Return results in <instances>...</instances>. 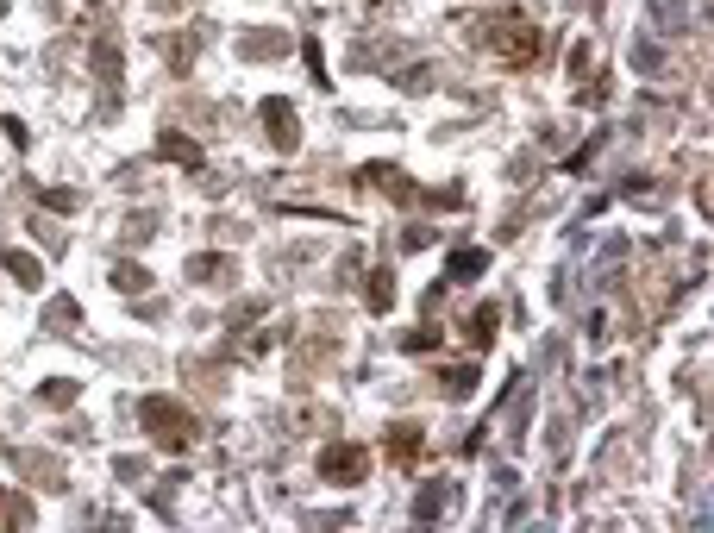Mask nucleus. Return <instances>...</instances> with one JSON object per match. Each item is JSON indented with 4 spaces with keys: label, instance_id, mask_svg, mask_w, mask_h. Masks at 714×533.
Returning <instances> with one entry per match:
<instances>
[{
    "label": "nucleus",
    "instance_id": "f03ea898",
    "mask_svg": "<svg viewBox=\"0 0 714 533\" xmlns=\"http://www.w3.org/2000/svg\"><path fill=\"white\" fill-rule=\"evenodd\" d=\"M483 44L495 57H502L508 69H527V63H539V51H545V32H533L520 13H495V19H483Z\"/></svg>",
    "mask_w": 714,
    "mask_h": 533
},
{
    "label": "nucleus",
    "instance_id": "6e6552de",
    "mask_svg": "<svg viewBox=\"0 0 714 533\" xmlns=\"http://www.w3.org/2000/svg\"><path fill=\"white\" fill-rule=\"evenodd\" d=\"M364 182H370V189H383L389 201H420V189H414V176H401L395 164H364Z\"/></svg>",
    "mask_w": 714,
    "mask_h": 533
},
{
    "label": "nucleus",
    "instance_id": "4468645a",
    "mask_svg": "<svg viewBox=\"0 0 714 533\" xmlns=\"http://www.w3.org/2000/svg\"><path fill=\"white\" fill-rule=\"evenodd\" d=\"M38 521V508L19 496V490H0V527H32Z\"/></svg>",
    "mask_w": 714,
    "mask_h": 533
},
{
    "label": "nucleus",
    "instance_id": "1a4fd4ad",
    "mask_svg": "<svg viewBox=\"0 0 714 533\" xmlns=\"http://www.w3.org/2000/svg\"><path fill=\"white\" fill-rule=\"evenodd\" d=\"M232 276H238V264L226 251H195L188 258V283H232Z\"/></svg>",
    "mask_w": 714,
    "mask_h": 533
},
{
    "label": "nucleus",
    "instance_id": "412c9836",
    "mask_svg": "<svg viewBox=\"0 0 714 533\" xmlns=\"http://www.w3.org/2000/svg\"><path fill=\"white\" fill-rule=\"evenodd\" d=\"M489 270V251H451V264H445V276H483Z\"/></svg>",
    "mask_w": 714,
    "mask_h": 533
},
{
    "label": "nucleus",
    "instance_id": "dca6fc26",
    "mask_svg": "<svg viewBox=\"0 0 714 533\" xmlns=\"http://www.w3.org/2000/svg\"><path fill=\"white\" fill-rule=\"evenodd\" d=\"M76 396H82V383H76V377H51V383H38V402H44V408H76Z\"/></svg>",
    "mask_w": 714,
    "mask_h": 533
},
{
    "label": "nucleus",
    "instance_id": "9d476101",
    "mask_svg": "<svg viewBox=\"0 0 714 533\" xmlns=\"http://www.w3.org/2000/svg\"><path fill=\"white\" fill-rule=\"evenodd\" d=\"M458 508V483H426V490L414 496V521H439Z\"/></svg>",
    "mask_w": 714,
    "mask_h": 533
},
{
    "label": "nucleus",
    "instance_id": "f8f14e48",
    "mask_svg": "<svg viewBox=\"0 0 714 533\" xmlns=\"http://www.w3.org/2000/svg\"><path fill=\"white\" fill-rule=\"evenodd\" d=\"M157 151H163V157H170V164H182L188 176H195V170L207 164V157H201V145H188V138H182V132H163V138H157Z\"/></svg>",
    "mask_w": 714,
    "mask_h": 533
},
{
    "label": "nucleus",
    "instance_id": "5701e85b",
    "mask_svg": "<svg viewBox=\"0 0 714 533\" xmlns=\"http://www.w3.org/2000/svg\"><path fill=\"white\" fill-rule=\"evenodd\" d=\"M301 57H307V69H314V82L332 88V82H326V57H320V44H314V38H301Z\"/></svg>",
    "mask_w": 714,
    "mask_h": 533
},
{
    "label": "nucleus",
    "instance_id": "aec40b11",
    "mask_svg": "<svg viewBox=\"0 0 714 533\" xmlns=\"http://www.w3.org/2000/svg\"><path fill=\"white\" fill-rule=\"evenodd\" d=\"M113 289H119V295H145V289H151V270L119 264V270H113Z\"/></svg>",
    "mask_w": 714,
    "mask_h": 533
},
{
    "label": "nucleus",
    "instance_id": "f257e3e1",
    "mask_svg": "<svg viewBox=\"0 0 714 533\" xmlns=\"http://www.w3.org/2000/svg\"><path fill=\"white\" fill-rule=\"evenodd\" d=\"M138 421H145L157 452H188V446H195V433H201L195 408H182L176 396H145V402H138Z\"/></svg>",
    "mask_w": 714,
    "mask_h": 533
},
{
    "label": "nucleus",
    "instance_id": "2eb2a0df",
    "mask_svg": "<svg viewBox=\"0 0 714 533\" xmlns=\"http://www.w3.org/2000/svg\"><path fill=\"white\" fill-rule=\"evenodd\" d=\"M439 389H445L451 402H470L476 396V364H451L445 377H439Z\"/></svg>",
    "mask_w": 714,
    "mask_h": 533
},
{
    "label": "nucleus",
    "instance_id": "39448f33",
    "mask_svg": "<svg viewBox=\"0 0 714 533\" xmlns=\"http://www.w3.org/2000/svg\"><path fill=\"white\" fill-rule=\"evenodd\" d=\"M257 120L270 126V145L276 151H301V113H295L289 95H270L264 107H257Z\"/></svg>",
    "mask_w": 714,
    "mask_h": 533
},
{
    "label": "nucleus",
    "instance_id": "6ab92c4d",
    "mask_svg": "<svg viewBox=\"0 0 714 533\" xmlns=\"http://www.w3.org/2000/svg\"><path fill=\"white\" fill-rule=\"evenodd\" d=\"M195 51H201V38H195V32H176V38H163V57H170L176 69H188V63H195Z\"/></svg>",
    "mask_w": 714,
    "mask_h": 533
},
{
    "label": "nucleus",
    "instance_id": "f3484780",
    "mask_svg": "<svg viewBox=\"0 0 714 533\" xmlns=\"http://www.w3.org/2000/svg\"><path fill=\"white\" fill-rule=\"evenodd\" d=\"M364 301H370V314H389V308H395V270H370Z\"/></svg>",
    "mask_w": 714,
    "mask_h": 533
},
{
    "label": "nucleus",
    "instance_id": "ddd939ff",
    "mask_svg": "<svg viewBox=\"0 0 714 533\" xmlns=\"http://www.w3.org/2000/svg\"><path fill=\"white\" fill-rule=\"evenodd\" d=\"M76 320H82V308H76V295H57L51 308H44V333H57V339H69V333H76Z\"/></svg>",
    "mask_w": 714,
    "mask_h": 533
},
{
    "label": "nucleus",
    "instance_id": "4be33fe9",
    "mask_svg": "<svg viewBox=\"0 0 714 533\" xmlns=\"http://www.w3.org/2000/svg\"><path fill=\"white\" fill-rule=\"evenodd\" d=\"M38 201L51 207V214H76V207H82V195H76V189H44Z\"/></svg>",
    "mask_w": 714,
    "mask_h": 533
},
{
    "label": "nucleus",
    "instance_id": "b1692460",
    "mask_svg": "<svg viewBox=\"0 0 714 533\" xmlns=\"http://www.w3.org/2000/svg\"><path fill=\"white\" fill-rule=\"evenodd\" d=\"M401 345H408V352H433V345H439V327H414Z\"/></svg>",
    "mask_w": 714,
    "mask_h": 533
},
{
    "label": "nucleus",
    "instance_id": "9b49d317",
    "mask_svg": "<svg viewBox=\"0 0 714 533\" xmlns=\"http://www.w3.org/2000/svg\"><path fill=\"white\" fill-rule=\"evenodd\" d=\"M0 270H7L19 289H44V264L32 258V251H13V245H0Z\"/></svg>",
    "mask_w": 714,
    "mask_h": 533
},
{
    "label": "nucleus",
    "instance_id": "393cba45",
    "mask_svg": "<svg viewBox=\"0 0 714 533\" xmlns=\"http://www.w3.org/2000/svg\"><path fill=\"white\" fill-rule=\"evenodd\" d=\"M589 63H595V51H589V44H577V51H570V76L583 82V76H589Z\"/></svg>",
    "mask_w": 714,
    "mask_h": 533
},
{
    "label": "nucleus",
    "instance_id": "a878e982",
    "mask_svg": "<svg viewBox=\"0 0 714 533\" xmlns=\"http://www.w3.org/2000/svg\"><path fill=\"white\" fill-rule=\"evenodd\" d=\"M151 226H157L151 214H132V220H126V239H151Z\"/></svg>",
    "mask_w": 714,
    "mask_h": 533
},
{
    "label": "nucleus",
    "instance_id": "a211bd4d",
    "mask_svg": "<svg viewBox=\"0 0 714 533\" xmlns=\"http://www.w3.org/2000/svg\"><path fill=\"white\" fill-rule=\"evenodd\" d=\"M389 458H395V465H408V458H420V427H414V421L389 427Z\"/></svg>",
    "mask_w": 714,
    "mask_h": 533
},
{
    "label": "nucleus",
    "instance_id": "7ed1b4c3",
    "mask_svg": "<svg viewBox=\"0 0 714 533\" xmlns=\"http://www.w3.org/2000/svg\"><path fill=\"white\" fill-rule=\"evenodd\" d=\"M13 471L26 477L32 490H69L63 458H57V452H44V446H19V452H13Z\"/></svg>",
    "mask_w": 714,
    "mask_h": 533
},
{
    "label": "nucleus",
    "instance_id": "20e7f679",
    "mask_svg": "<svg viewBox=\"0 0 714 533\" xmlns=\"http://www.w3.org/2000/svg\"><path fill=\"white\" fill-rule=\"evenodd\" d=\"M320 477H326V483H339V490H345V483H364V477H370V452H364V446H351V439H339V446H326V452H320Z\"/></svg>",
    "mask_w": 714,
    "mask_h": 533
},
{
    "label": "nucleus",
    "instance_id": "0eeeda50",
    "mask_svg": "<svg viewBox=\"0 0 714 533\" xmlns=\"http://www.w3.org/2000/svg\"><path fill=\"white\" fill-rule=\"evenodd\" d=\"M495 333H502V308H495V301H476V308H470V320H464V339L476 345V352H489V345H495Z\"/></svg>",
    "mask_w": 714,
    "mask_h": 533
},
{
    "label": "nucleus",
    "instance_id": "bb28decb",
    "mask_svg": "<svg viewBox=\"0 0 714 533\" xmlns=\"http://www.w3.org/2000/svg\"><path fill=\"white\" fill-rule=\"evenodd\" d=\"M0 13H7V0H0Z\"/></svg>",
    "mask_w": 714,
    "mask_h": 533
},
{
    "label": "nucleus",
    "instance_id": "423d86ee",
    "mask_svg": "<svg viewBox=\"0 0 714 533\" xmlns=\"http://www.w3.org/2000/svg\"><path fill=\"white\" fill-rule=\"evenodd\" d=\"M295 51V38L282 32V26H251V32H238V57L245 63H276V57H289Z\"/></svg>",
    "mask_w": 714,
    "mask_h": 533
}]
</instances>
